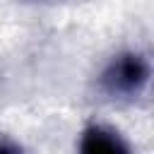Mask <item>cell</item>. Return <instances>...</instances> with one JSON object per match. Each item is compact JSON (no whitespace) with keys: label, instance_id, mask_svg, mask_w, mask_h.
I'll return each mask as SVG.
<instances>
[{"label":"cell","instance_id":"1","mask_svg":"<svg viewBox=\"0 0 154 154\" xmlns=\"http://www.w3.org/2000/svg\"><path fill=\"white\" fill-rule=\"evenodd\" d=\"M149 82V63L142 53H120L101 72V89L111 99H137Z\"/></svg>","mask_w":154,"mask_h":154},{"label":"cell","instance_id":"2","mask_svg":"<svg viewBox=\"0 0 154 154\" xmlns=\"http://www.w3.org/2000/svg\"><path fill=\"white\" fill-rule=\"evenodd\" d=\"M79 154H132L128 142L106 125H89L79 140Z\"/></svg>","mask_w":154,"mask_h":154},{"label":"cell","instance_id":"3","mask_svg":"<svg viewBox=\"0 0 154 154\" xmlns=\"http://www.w3.org/2000/svg\"><path fill=\"white\" fill-rule=\"evenodd\" d=\"M0 154H22V147L17 142H12L10 137L0 135Z\"/></svg>","mask_w":154,"mask_h":154}]
</instances>
